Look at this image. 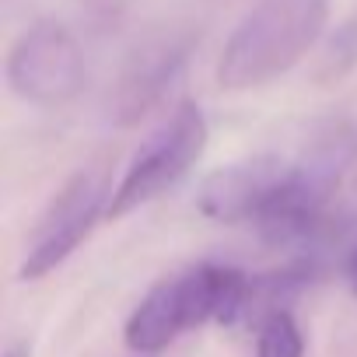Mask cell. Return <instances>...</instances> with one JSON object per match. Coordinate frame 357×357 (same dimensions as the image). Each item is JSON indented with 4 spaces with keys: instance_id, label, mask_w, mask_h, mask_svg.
<instances>
[{
    "instance_id": "1",
    "label": "cell",
    "mask_w": 357,
    "mask_h": 357,
    "mask_svg": "<svg viewBox=\"0 0 357 357\" xmlns=\"http://www.w3.org/2000/svg\"><path fill=\"white\" fill-rule=\"evenodd\" d=\"M252 301V280L242 270L204 263L172 280H161L133 308L123 340L133 354H158L186 329L204 322L231 326Z\"/></svg>"
},
{
    "instance_id": "2",
    "label": "cell",
    "mask_w": 357,
    "mask_h": 357,
    "mask_svg": "<svg viewBox=\"0 0 357 357\" xmlns=\"http://www.w3.org/2000/svg\"><path fill=\"white\" fill-rule=\"evenodd\" d=\"M329 0H256L235 25L218 63V84L249 91L287 74L322 36Z\"/></svg>"
},
{
    "instance_id": "3",
    "label": "cell",
    "mask_w": 357,
    "mask_h": 357,
    "mask_svg": "<svg viewBox=\"0 0 357 357\" xmlns=\"http://www.w3.org/2000/svg\"><path fill=\"white\" fill-rule=\"evenodd\" d=\"M207 116L197 102H178V109L140 144L133 161L126 165L119 186L112 190L109 218L119 221L130 211L158 200L172 186L186 178V172L204 158L207 151Z\"/></svg>"
},
{
    "instance_id": "4",
    "label": "cell",
    "mask_w": 357,
    "mask_h": 357,
    "mask_svg": "<svg viewBox=\"0 0 357 357\" xmlns=\"http://www.w3.org/2000/svg\"><path fill=\"white\" fill-rule=\"evenodd\" d=\"M109 204H112L109 165H84L81 172H74L60 186V193L50 200V207L43 211L39 225L32 228L18 277L39 280L53 273L88 238L95 221L109 214Z\"/></svg>"
},
{
    "instance_id": "5",
    "label": "cell",
    "mask_w": 357,
    "mask_h": 357,
    "mask_svg": "<svg viewBox=\"0 0 357 357\" xmlns=\"http://www.w3.org/2000/svg\"><path fill=\"white\" fill-rule=\"evenodd\" d=\"M84 81L88 67L81 43L60 22H36L8 53V84L32 105L60 109L81 95Z\"/></svg>"
},
{
    "instance_id": "6",
    "label": "cell",
    "mask_w": 357,
    "mask_h": 357,
    "mask_svg": "<svg viewBox=\"0 0 357 357\" xmlns=\"http://www.w3.org/2000/svg\"><path fill=\"white\" fill-rule=\"evenodd\" d=\"M193 50H197V32L190 25H165L147 32L123 60V70L109 95L112 123L133 126L151 109H158L161 98L172 91V84L183 77Z\"/></svg>"
},
{
    "instance_id": "7",
    "label": "cell",
    "mask_w": 357,
    "mask_h": 357,
    "mask_svg": "<svg viewBox=\"0 0 357 357\" xmlns=\"http://www.w3.org/2000/svg\"><path fill=\"white\" fill-rule=\"evenodd\" d=\"M291 165L294 161H284L277 154H256L218 168L200 186V211L221 225H242V221L252 225L263 204L291 175Z\"/></svg>"
},
{
    "instance_id": "8",
    "label": "cell",
    "mask_w": 357,
    "mask_h": 357,
    "mask_svg": "<svg viewBox=\"0 0 357 357\" xmlns=\"http://www.w3.org/2000/svg\"><path fill=\"white\" fill-rule=\"evenodd\" d=\"M256 357H305V336L287 308L263 315L256 333Z\"/></svg>"
},
{
    "instance_id": "9",
    "label": "cell",
    "mask_w": 357,
    "mask_h": 357,
    "mask_svg": "<svg viewBox=\"0 0 357 357\" xmlns=\"http://www.w3.org/2000/svg\"><path fill=\"white\" fill-rule=\"evenodd\" d=\"M350 228H357V172L343 178V186L326 211V235H343Z\"/></svg>"
},
{
    "instance_id": "10",
    "label": "cell",
    "mask_w": 357,
    "mask_h": 357,
    "mask_svg": "<svg viewBox=\"0 0 357 357\" xmlns=\"http://www.w3.org/2000/svg\"><path fill=\"white\" fill-rule=\"evenodd\" d=\"M354 56H357V18H350V22L340 29V36L333 39V60L350 63Z\"/></svg>"
},
{
    "instance_id": "11",
    "label": "cell",
    "mask_w": 357,
    "mask_h": 357,
    "mask_svg": "<svg viewBox=\"0 0 357 357\" xmlns=\"http://www.w3.org/2000/svg\"><path fill=\"white\" fill-rule=\"evenodd\" d=\"M343 273H347V284L354 287V294H357V249L347 256V263H343Z\"/></svg>"
},
{
    "instance_id": "12",
    "label": "cell",
    "mask_w": 357,
    "mask_h": 357,
    "mask_svg": "<svg viewBox=\"0 0 357 357\" xmlns=\"http://www.w3.org/2000/svg\"><path fill=\"white\" fill-rule=\"evenodd\" d=\"M4 357H29V347H25V343H11Z\"/></svg>"
}]
</instances>
